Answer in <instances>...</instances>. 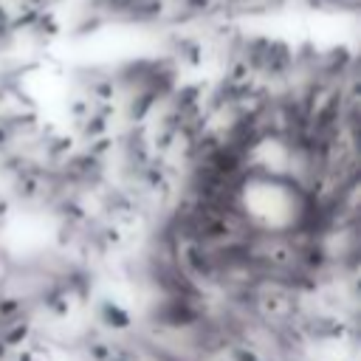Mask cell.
Listing matches in <instances>:
<instances>
[{"label": "cell", "instance_id": "cell-2", "mask_svg": "<svg viewBox=\"0 0 361 361\" xmlns=\"http://www.w3.org/2000/svg\"><path fill=\"white\" fill-rule=\"evenodd\" d=\"M232 358L234 361H260V356L249 347H232Z\"/></svg>", "mask_w": 361, "mask_h": 361}, {"label": "cell", "instance_id": "cell-1", "mask_svg": "<svg viewBox=\"0 0 361 361\" xmlns=\"http://www.w3.org/2000/svg\"><path fill=\"white\" fill-rule=\"evenodd\" d=\"M99 319H102L108 327H113V330H127V327L133 325V316H130L119 302H113V299H105V302L99 305Z\"/></svg>", "mask_w": 361, "mask_h": 361}]
</instances>
